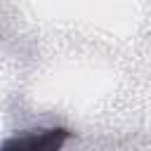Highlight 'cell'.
Returning a JSON list of instances; mask_svg holds the SVG:
<instances>
[{
  "label": "cell",
  "instance_id": "1",
  "mask_svg": "<svg viewBox=\"0 0 151 151\" xmlns=\"http://www.w3.org/2000/svg\"><path fill=\"white\" fill-rule=\"evenodd\" d=\"M68 139V132L61 127L40 130V132H26L19 137H12L2 144L0 151H61L64 142Z\"/></svg>",
  "mask_w": 151,
  "mask_h": 151
}]
</instances>
